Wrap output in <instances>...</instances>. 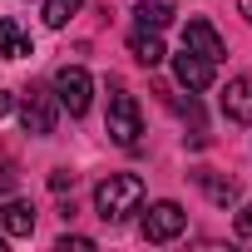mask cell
I'll use <instances>...</instances> for the list:
<instances>
[{"mask_svg": "<svg viewBox=\"0 0 252 252\" xmlns=\"http://www.w3.org/2000/svg\"><path fill=\"white\" fill-rule=\"evenodd\" d=\"M30 55V35L15 20H0V60H25Z\"/></svg>", "mask_w": 252, "mask_h": 252, "instance_id": "cell-12", "label": "cell"}, {"mask_svg": "<svg viewBox=\"0 0 252 252\" xmlns=\"http://www.w3.org/2000/svg\"><path fill=\"white\" fill-rule=\"evenodd\" d=\"M144 242H173L183 227H188V213L173 203V198H163V203H149V213H144Z\"/></svg>", "mask_w": 252, "mask_h": 252, "instance_id": "cell-5", "label": "cell"}, {"mask_svg": "<svg viewBox=\"0 0 252 252\" xmlns=\"http://www.w3.org/2000/svg\"><path fill=\"white\" fill-rule=\"evenodd\" d=\"M74 15H79V0H45V25L50 30H64Z\"/></svg>", "mask_w": 252, "mask_h": 252, "instance_id": "cell-14", "label": "cell"}, {"mask_svg": "<svg viewBox=\"0 0 252 252\" xmlns=\"http://www.w3.org/2000/svg\"><path fill=\"white\" fill-rule=\"evenodd\" d=\"M50 89H55L60 109H69L74 119H79V114H89L94 79H89V69H84V64H60V69H55V79H50Z\"/></svg>", "mask_w": 252, "mask_h": 252, "instance_id": "cell-4", "label": "cell"}, {"mask_svg": "<svg viewBox=\"0 0 252 252\" xmlns=\"http://www.w3.org/2000/svg\"><path fill=\"white\" fill-rule=\"evenodd\" d=\"M237 10L247 15V25H252V0H237Z\"/></svg>", "mask_w": 252, "mask_h": 252, "instance_id": "cell-20", "label": "cell"}, {"mask_svg": "<svg viewBox=\"0 0 252 252\" xmlns=\"http://www.w3.org/2000/svg\"><path fill=\"white\" fill-rule=\"evenodd\" d=\"M183 50H193V55H203V60H213V64L227 55L222 35H218L208 20H188V25H183Z\"/></svg>", "mask_w": 252, "mask_h": 252, "instance_id": "cell-6", "label": "cell"}, {"mask_svg": "<svg viewBox=\"0 0 252 252\" xmlns=\"http://www.w3.org/2000/svg\"><path fill=\"white\" fill-rule=\"evenodd\" d=\"M55 247H60V252H69V247H74V252H94V237H79V232L69 237V232H64V237H60Z\"/></svg>", "mask_w": 252, "mask_h": 252, "instance_id": "cell-16", "label": "cell"}, {"mask_svg": "<svg viewBox=\"0 0 252 252\" xmlns=\"http://www.w3.org/2000/svg\"><path fill=\"white\" fill-rule=\"evenodd\" d=\"M237 232H242V237H252V203L237 213Z\"/></svg>", "mask_w": 252, "mask_h": 252, "instance_id": "cell-18", "label": "cell"}, {"mask_svg": "<svg viewBox=\"0 0 252 252\" xmlns=\"http://www.w3.org/2000/svg\"><path fill=\"white\" fill-rule=\"evenodd\" d=\"M0 252H5V232H0Z\"/></svg>", "mask_w": 252, "mask_h": 252, "instance_id": "cell-21", "label": "cell"}, {"mask_svg": "<svg viewBox=\"0 0 252 252\" xmlns=\"http://www.w3.org/2000/svg\"><path fill=\"white\" fill-rule=\"evenodd\" d=\"M198 188H203V193H208L218 208H227V203L237 198V183H232V178H218L213 168H198Z\"/></svg>", "mask_w": 252, "mask_h": 252, "instance_id": "cell-13", "label": "cell"}, {"mask_svg": "<svg viewBox=\"0 0 252 252\" xmlns=\"http://www.w3.org/2000/svg\"><path fill=\"white\" fill-rule=\"evenodd\" d=\"M10 109H15V94H10V89H0V114H10Z\"/></svg>", "mask_w": 252, "mask_h": 252, "instance_id": "cell-19", "label": "cell"}, {"mask_svg": "<svg viewBox=\"0 0 252 252\" xmlns=\"http://www.w3.org/2000/svg\"><path fill=\"white\" fill-rule=\"evenodd\" d=\"M222 114H227L232 124H252V74L227 79V89H222Z\"/></svg>", "mask_w": 252, "mask_h": 252, "instance_id": "cell-8", "label": "cell"}, {"mask_svg": "<svg viewBox=\"0 0 252 252\" xmlns=\"http://www.w3.org/2000/svg\"><path fill=\"white\" fill-rule=\"evenodd\" d=\"M104 129H109V139H114L119 149H139V139H144L139 99L124 89V84H114V94H109V119H104Z\"/></svg>", "mask_w": 252, "mask_h": 252, "instance_id": "cell-2", "label": "cell"}, {"mask_svg": "<svg viewBox=\"0 0 252 252\" xmlns=\"http://www.w3.org/2000/svg\"><path fill=\"white\" fill-rule=\"evenodd\" d=\"M69 183H74V173H69V168H55V173H50V188H55V193H64Z\"/></svg>", "mask_w": 252, "mask_h": 252, "instance_id": "cell-17", "label": "cell"}, {"mask_svg": "<svg viewBox=\"0 0 252 252\" xmlns=\"http://www.w3.org/2000/svg\"><path fill=\"white\" fill-rule=\"evenodd\" d=\"M173 74H178V84L183 89H208L213 84V60H203V55H193V50H183V55H173Z\"/></svg>", "mask_w": 252, "mask_h": 252, "instance_id": "cell-7", "label": "cell"}, {"mask_svg": "<svg viewBox=\"0 0 252 252\" xmlns=\"http://www.w3.org/2000/svg\"><path fill=\"white\" fill-rule=\"evenodd\" d=\"M15 183H20V168H15V158H5V154H0V193H15Z\"/></svg>", "mask_w": 252, "mask_h": 252, "instance_id": "cell-15", "label": "cell"}, {"mask_svg": "<svg viewBox=\"0 0 252 252\" xmlns=\"http://www.w3.org/2000/svg\"><path fill=\"white\" fill-rule=\"evenodd\" d=\"M129 55H134L144 69H154V64H163V55H168V50H163L158 30H134V35H129Z\"/></svg>", "mask_w": 252, "mask_h": 252, "instance_id": "cell-10", "label": "cell"}, {"mask_svg": "<svg viewBox=\"0 0 252 252\" xmlns=\"http://www.w3.org/2000/svg\"><path fill=\"white\" fill-rule=\"evenodd\" d=\"M55 119H60V99L50 84H30L25 99H20V124H25V134L35 139H50L55 134Z\"/></svg>", "mask_w": 252, "mask_h": 252, "instance_id": "cell-3", "label": "cell"}, {"mask_svg": "<svg viewBox=\"0 0 252 252\" xmlns=\"http://www.w3.org/2000/svg\"><path fill=\"white\" fill-rule=\"evenodd\" d=\"M139 208H144V178L139 173H109L94 188V213L104 222H129Z\"/></svg>", "mask_w": 252, "mask_h": 252, "instance_id": "cell-1", "label": "cell"}, {"mask_svg": "<svg viewBox=\"0 0 252 252\" xmlns=\"http://www.w3.org/2000/svg\"><path fill=\"white\" fill-rule=\"evenodd\" d=\"M0 232H5V237H30L35 232V208L20 203V198L0 203Z\"/></svg>", "mask_w": 252, "mask_h": 252, "instance_id": "cell-9", "label": "cell"}, {"mask_svg": "<svg viewBox=\"0 0 252 252\" xmlns=\"http://www.w3.org/2000/svg\"><path fill=\"white\" fill-rule=\"evenodd\" d=\"M134 25L139 30H168L173 25V5L168 0H139L134 5Z\"/></svg>", "mask_w": 252, "mask_h": 252, "instance_id": "cell-11", "label": "cell"}]
</instances>
